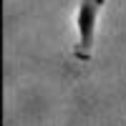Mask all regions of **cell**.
<instances>
[{
  "label": "cell",
  "mask_w": 126,
  "mask_h": 126,
  "mask_svg": "<svg viewBox=\"0 0 126 126\" xmlns=\"http://www.w3.org/2000/svg\"><path fill=\"white\" fill-rule=\"evenodd\" d=\"M106 0H78V10H76V48L73 56L81 63L91 61V50H93V38H96V23Z\"/></svg>",
  "instance_id": "cell-1"
}]
</instances>
